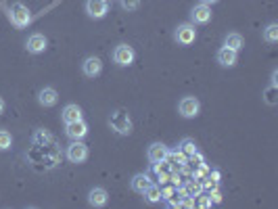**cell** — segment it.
Masks as SVG:
<instances>
[{"label":"cell","mask_w":278,"mask_h":209,"mask_svg":"<svg viewBox=\"0 0 278 209\" xmlns=\"http://www.w3.org/2000/svg\"><path fill=\"white\" fill-rule=\"evenodd\" d=\"M57 101H59V94L55 88H42L38 94V103L42 107H53V105H57Z\"/></svg>","instance_id":"obj_16"},{"label":"cell","mask_w":278,"mask_h":209,"mask_svg":"<svg viewBox=\"0 0 278 209\" xmlns=\"http://www.w3.org/2000/svg\"><path fill=\"white\" fill-rule=\"evenodd\" d=\"M4 107H6V105H4V101H2V98H0V115L4 113Z\"/></svg>","instance_id":"obj_29"},{"label":"cell","mask_w":278,"mask_h":209,"mask_svg":"<svg viewBox=\"0 0 278 209\" xmlns=\"http://www.w3.org/2000/svg\"><path fill=\"white\" fill-rule=\"evenodd\" d=\"M134 59H136V53H134V48L130 44H119V46H115L113 61L119 67H130L134 63Z\"/></svg>","instance_id":"obj_4"},{"label":"cell","mask_w":278,"mask_h":209,"mask_svg":"<svg viewBox=\"0 0 278 209\" xmlns=\"http://www.w3.org/2000/svg\"><path fill=\"white\" fill-rule=\"evenodd\" d=\"M201 2H203V4H209V6H211V4H215V2H220V0H201Z\"/></svg>","instance_id":"obj_28"},{"label":"cell","mask_w":278,"mask_h":209,"mask_svg":"<svg viewBox=\"0 0 278 209\" xmlns=\"http://www.w3.org/2000/svg\"><path fill=\"white\" fill-rule=\"evenodd\" d=\"M32 142H34L36 146H46V144H51V142H53V134L48 132L46 128H40V130L34 132Z\"/></svg>","instance_id":"obj_19"},{"label":"cell","mask_w":278,"mask_h":209,"mask_svg":"<svg viewBox=\"0 0 278 209\" xmlns=\"http://www.w3.org/2000/svg\"><path fill=\"white\" fill-rule=\"evenodd\" d=\"M61 117H63L65 124H71V122H77V119H84V113H82V109H79L77 105L71 103V105H67V107L63 109Z\"/></svg>","instance_id":"obj_18"},{"label":"cell","mask_w":278,"mask_h":209,"mask_svg":"<svg viewBox=\"0 0 278 209\" xmlns=\"http://www.w3.org/2000/svg\"><path fill=\"white\" fill-rule=\"evenodd\" d=\"M13 144V136L8 134L6 130H0V151H6V148H11Z\"/></svg>","instance_id":"obj_24"},{"label":"cell","mask_w":278,"mask_h":209,"mask_svg":"<svg viewBox=\"0 0 278 209\" xmlns=\"http://www.w3.org/2000/svg\"><path fill=\"white\" fill-rule=\"evenodd\" d=\"M119 4H122L124 11L134 13V11H138V8H140V0H119Z\"/></svg>","instance_id":"obj_25"},{"label":"cell","mask_w":278,"mask_h":209,"mask_svg":"<svg viewBox=\"0 0 278 209\" xmlns=\"http://www.w3.org/2000/svg\"><path fill=\"white\" fill-rule=\"evenodd\" d=\"M243 36L241 34H236V32H232V34H228L226 38H224V46H228V48H232V51H241L243 48Z\"/></svg>","instance_id":"obj_20"},{"label":"cell","mask_w":278,"mask_h":209,"mask_svg":"<svg viewBox=\"0 0 278 209\" xmlns=\"http://www.w3.org/2000/svg\"><path fill=\"white\" fill-rule=\"evenodd\" d=\"M82 71L86 77H96L98 73L103 71V61L98 57H88L86 61L82 63Z\"/></svg>","instance_id":"obj_12"},{"label":"cell","mask_w":278,"mask_h":209,"mask_svg":"<svg viewBox=\"0 0 278 209\" xmlns=\"http://www.w3.org/2000/svg\"><path fill=\"white\" fill-rule=\"evenodd\" d=\"M107 201H109V195H107L105 188H101V186H94L92 191L88 193V203H90L92 207H105Z\"/></svg>","instance_id":"obj_14"},{"label":"cell","mask_w":278,"mask_h":209,"mask_svg":"<svg viewBox=\"0 0 278 209\" xmlns=\"http://www.w3.org/2000/svg\"><path fill=\"white\" fill-rule=\"evenodd\" d=\"M276 90H278V86H272V84L266 90V103L268 105H276V101H278V98H276Z\"/></svg>","instance_id":"obj_26"},{"label":"cell","mask_w":278,"mask_h":209,"mask_svg":"<svg viewBox=\"0 0 278 209\" xmlns=\"http://www.w3.org/2000/svg\"><path fill=\"white\" fill-rule=\"evenodd\" d=\"M215 59H217V63H220L222 67H234L236 59H238V53L232 51V48H228V46H222L220 51H217Z\"/></svg>","instance_id":"obj_13"},{"label":"cell","mask_w":278,"mask_h":209,"mask_svg":"<svg viewBox=\"0 0 278 209\" xmlns=\"http://www.w3.org/2000/svg\"><path fill=\"white\" fill-rule=\"evenodd\" d=\"M167 153H170V148H167L163 142H153L151 146H148L146 157H148V161L155 165V163L165 161V159H167Z\"/></svg>","instance_id":"obj_11"},{"label":"cell","mask_w":278,"mask_h":209,"mask_svg":"<svg viewBox=\"0 0 278 209\" xmlns=\"http://www.w3.org/2000/svg\"><path fill=\"white\" fill-rule=\"evenodd\" d=\"M46 46H48V40H46V36H42V34H32V36L27 38V42H25L27 53H32V55L44 53Z\"/></svg>","instance_id":"obj_9"},{"label":"cell","mask_w":278,"mask_h":209,"mask_svg":"<svg viewBox=\"0 0 278 209\" xmlns=\"http://www.w3.org/2000/svg\"><path fill=\"white\" fill-rule=\"evenodd\" d=\"M86 13L92 19H103L109 13V2L107 0H86Z\"/></svg>","instance_id":"obj_8"},{"label":"cell","mask_w":278,"mask_h":209,"mask_svg":"<svg viewBox=\"0 0 278 209\" xmlns=\"http://www.w3.org/2000/svg\"><path fill=\"white\" fill-rule=\"evenodd\" d=\"M67 159L71 163H84L88 159V146L82 142V140H73L71 144L67 146Z\"/></svg>","instance_id":"obj_6"},{"label":"cell","mask_w":278,"mask_h":209,"mask_svg":"<svg viewBox=\"0 0 278 209\" xmlns=\"http://www.w3.org/2000/svg\"><path fill=\"white\" fill-rule=\"evenodd\" d=\"M65 134L71 138V140H82V138L88 134V124L84 119H77V122H71V124H65Z\"/></svg>","instance_id":"obj_10"},{"label":"cell","mask_w":278,"mask_h":209,"mask_svg":"<svg viewBox=\"0 0 278 209\" xmlns=\"http://www.w3.org/2000/svg\"><path fill=\"white\" fill-rule=\"evenodd\" d=\"M178 111H180L182 117L193 119L199 115V111H201V103H199V98H195V96H184L180 105H178Z\"/></svg>","instance_id":"obj_5"},{"label":"cell","mask_w":278,"mask_h":209,"mask_svg":"<svg viewBox=\"0 0 278 209\" xmlns=\"http://www.w3.org/2000/svg\"><path fill=\"white\" fill-rule=\"evenodd\" d=\"M153 182H151V178H148L146 174H136L132 180H130V186H132V191L134 193H138V195H142L148 186H151Z\"/></svg>","instance_id":"obj_17"},{"label":"cell","mask_w":278,"mask_h":209,"mask_svg":"<svg viewBox=\"0 0 278 209\" xmlns=\"http://www.w3.org/2000/svg\"><path fill=\"white\" fill-rule=\"evenodd\" d=\"M109 126L122 136H128L132 132V119L128 115L126 109H115V111L109 115Z\"/></svg>","instance_id":"obj_1"},{"label":"cell","mask_w":278,"mask_h":209,"mask_svg":"<svg viewBox=\"0 0 278 209\" xmlns=\"http://www.w3.org/2000/svg\"><path fill=\"white\" fill-rule=\"evenodd\" d=\"M180 151L186 155V157H191V155H195L199 148H197V142L193 140V138H184V140L180 142Z\"/></svg>","instance_id":"obj_23"},{"label":"cell","mask_w":278,"mask_h":209,"mask_svg":"<svg viewBox=\"0 0 278 209\" xmlns=\"http://www.w3.org/2000/svg\"><path fill=\"white\" fill-rule=\"evenodd\" d=\"M178 191H180V195L182 197H191V199H197L199 195L203 193V188H201V182H195V180H188V182H184V184H180V188H178Z\"/></svg>","instance_id":"obj_15"},{"label":"cell","mask_w":278,"mask_h":209,"mask_svg":"<svg viewBox=\"0 0 278 209\" xmlns=\"http://www.w3.org/2000/svg\"><path fill=\"white\" fill-rule=\"evenodd\" d=\"M197 199H199V201H197V205H199V207H203V209H207V207H211V205H213V203H211V197H209V193H207V195H203V193H201V195H199Z\"/></svg>","instance_id":"obj_27"},{"label":"cell","mask_w":278,"mask_h":209,"mask_svg":"<svg viewBox=\"0 0 278 209\" xmlns=\"http://www.w3.org/2000/svg\"><path fill=\"white\" fill-rule=\"evenodd\" d=\"M174 38H176V42L180 46H191V44H195V40H197V27L193 23L178 25L176 32H174Z\"/></svg>","instance_id":"obj_3"},{"label":"cell","mask_w":278,"mask_h":209,"mask_svg":"<svg viewBox=\"0 0 278 209\" xmlns=\"http://www.w3.org/2000/svg\"><path fill=\"white\" fill-rule=\"evenodd\" d=\"M11 23L17 27V29H23V27H27L29 23H32V11L25 6V4H21V2H15L13 6H11Z\"/></svg>","instance_id":"obj_2"},{"label":"cell","mask_w":278,"mask_h":209,"mask_svg":"<svg viewBox=\"0 0 278 209\" xmlns=\"http://www.w3.org/2000/svg\"><path fill=\"white\" fill-rule=\"evenodd\" d=\"M191 21H193V25H205V23H209L211 21V6L209 4H203V2L195 4L193 11H191Z\"/></svg>","instance_id":"obj_7"},{"label":"cell","mask_w":278,"mask_h":209,"mask_svg":"<svg viewBox=\"0 0 278 209\" xmlns=\"http://www.w3.org/2000/svg\"><path fill=\"white\" fill-rule=\"evenodd\" d=\"M264 40L266 42H270V44L278 42V23H270L264 29Z\"/></svg>","instance_id":"obj_22"},{"label":"cell","mask_w":278,"mask_h":209,"mask_svg":"<svg viewBox=\"0 0 278 209\" xmlns=\"http://www.w3.org/2000/svg\"><path fill=\"white\" fill-rule=\"evenodd\" d=\"M142 195H144V199H146V203H159V201H161V186L151 184Z\"/></svg>","instance_id":"obj_21"}]
</instances>
